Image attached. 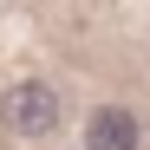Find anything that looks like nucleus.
<instances>
[{
	"mask_svg": "<svg viewBox=\"0 0 150 150\" xmlns=\"http://www.w3.org/2000/svg\"><path fill=\"white\" fill-rule=\"evenodd\" d=\"M7 124L20 137H46L59 124V98H52V85H39V79H26V85H13L7 91Z\"/></svg>",
	"mask_w": 150,
	"mask_h": 150,
	"instance_id": "nucleus-1",
	"label": "nucleus"
},
{
	"mask_svg": "<svg viewBox=\"0 0 150 150\" xmlns=\"http://www.w3.org/2000/svg\"><path fill=\"white\" fill-rule=\"evenodd\" d=\"M137 117L124 111V105H98L91 124H85V150H137Z\"/></svg>",
	"mask_w": 150,
	"mask_h": 150,
	"instance_id": "nucleus-2",
	"label": "nucleus"
}]
</instances>
